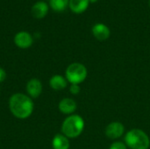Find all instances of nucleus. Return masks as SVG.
<instances>
[{
  "label": "nucleus",
  "instance_id": "nucleus-1",
  "mask_svg": "<svg viewBox=\"0 0 150 149\" xmlns=\"http://www.w3.org/2000/svg\"><path fill=\"white\" fill-rule=\"evenodd\" d=\"M9 109L17 119H25L33 112L34 103L28 95L15 93L9 99Z\"/></svg>",
  "mask_w": 150,
  "mask_h": 149
},
{
  "label": "nucleus",
  "instance_id": "nucleus-2",
  "mask_svg": "<svg viewBox=\"0 0 150 149\" xmlns=\"http://www.w3.org/2000/svg\"><path fill=\"white\" fill-rule=\"evenodd\" d=\"M84 126V120L80 115H69L62 122V133L69 139L77 138L83 132Z\"/></svg>",
  "mask_w": 150,
  "mask_h": 149
},
{
  "label": "nucleus",
  "instance_id": "nucleus-3",
  "mask_svg": "<svg viewBox=\"0 0 150 149\" xmlns=\"http://www.w3.org/2000/svg\"><path fill=\"white\" fill-rule=\"evenodd\" d=\"M125 144L130 149H149L150 139L144 131L134 128L125 135Z\"/></svg>",
  "mask_w": 150,
  "mask_h": 149
},
{
  "label": "nucleus",
  "instance_id": "nucleus-4",
  "mask_svg": "<svg viewBox=\"0 0 150 149\" xmlns=\"http://www.w3.org/2000/svg\"><path fill=\"white\" fill-rule=\"evenodd\" d=\"M88 76L86 67L80 62L69 64L65 71V78L70 84H80L85 81Z\"/></svg>",
  "mask_w": 150,
  "mask_h": 149
},
{
  "label": "nucleus",
  "instance_id": "nucleus-5",
  "mask_svg": "<svg viewBox=\"0 0 150 149\" xmlns=\"http://www.w3.org/2000/svg\"><path fill=\"white\" fill-rule=\"evenodd\" d=\"M125 133V126L122 123L114 121L110 123L105 130V136L111 140H117L123 136Z\"/></svg>",
  "mask_w": 150,
  "mask_h": 149
},
{
  "label": "nucleus",
  "instance_id": "nucleus-6",
  "mask_svg": "<svg viewBox=\"0 0 150 149\" xmlns=\"http://www.w3.org/2000/svg\"><path fill=\"white\" fill-rule=\"evenodd\" d=\"M33 36L27 32H25V31L18 32L14 36V43L19 48H22V49L28 48L33 45Z\"/></svg>",
  "mask_w": 150,
  "mask_h": 149
},
{
  "label": "nucleus",
  "instance_id": "nucleus-7",
  "mask_svg": "<svg viewBox=\"0 0 150 149\" xmlns=\"http://www.w3.org/2000/svg\"><path fill=\"white\" fill-rule=\"evenodd\" d=\"M42 83L38 78L30 79L25 86L26 92L31 98H37L42 92Z\"/></svg>",
  "mask_w": 150,
  "mask_h": 149
},
{
  "label": "nucleus",
  "instance_id": "nucleus-8",
  "mask_svg": "<svg viewBox=\"0 0 150 149\" xmlns=\"http://www.w3.org/2000/svg\"><path fill=\"white\" fill-rule=\"evenodd\" d=\"M91 32L93 36L99 41L106 40L107 39H109L111 35V31L109 27L103 23L95 24L91 28Z\"/></svg>",
  "mask_w": 150,
  "mask_h": 149
},
{
  "label": "nucleus",
  "instance_id": "nucleus-9",
  "mask_svg": "<svg viewBox=\"0 0 150 149\" xmlns=\"http://www.w3.org/2000/svg\"><path fill=\"white\" fill-rule=\"evenodd\" d=\"M58 108H59V111L62 114L69 116V115L74 114V112L76 111L77 105L74 99L70 97H64L59 102Z\"/></svg>",
  "mask_w": 150,
  "mask_h": 149
},
{
  "label": "nucleus",
  "instance_id": "nucleus-10",
  "mask_svg": "<svg viewBox=\"0 0 150 149\" xmlns=\"http://www.w3.org/2000/svg\"><path fill=\"white\" fill-rule=\"evenodd\" d=\"M90 3V0H69V6L74 13L81 14L88 9Z\"/></svg>",
  "mask_w": 150,
  "mask_h": 149
},
{
  "label": "nucleus",
  "instance_id": "nucleus-11",
  "mask_svg": "<svg viewBox=\"0 0 150 149\" xmlns=\"http://www.w3.org/2000/svg\"><path fill=\"white\" fill-rule=\"evenodd\" d=\"M48 11V5L43 1L35 3L32 7V14L36 18H43Z\"/></svg>",
  "mask_w": 150,
  "mask_h": 149
},
{
  "label": "nucleus",
  "instance_id": "nucleus-12",
  "mask_svg": "<svg viewBox=\"0 0 150 149\" xmlns=\"http://www.w3.org/2000/svg\"><path fill=\"white\" fill-rule=\"evenodd\" d=\"M70 143L69 138L62 133H57L54 135L52 141L53 149H69Z\"/></svg>",
  "mask_w": 150,
  "mask_h": 149
},
{
  "label": "nucleus",
  "instance_id": "nucleus-13",
  "mask_svg": "<svg viewBox=\"0 0 150 149\" xmlns=\"http://www.w3.org/2000/svg\"><path fill=\"white\" fill-rule=\"evenodd\" d=\"M49 85L54 90H62L67 87L68 81L61 75H54L49 79Z\"/></svg>",
  "mask_w": 150,
  "mask_h": 149
},
{
  "label": "nucleus",
  "instance_id": "nucleus-14",
  "mask_svg": "<svg viewBox=\"0 0 150 149\" xmlns=\"http://www.w3.org/2000/svg\"><path fill=\"white\" fill-rule=\"evenodd\" d=\"M69 0H49L50 7L56 12H62L69 6Z\"/></svg>",
  "mask_w": 150,
  "mask_h": 149
},
{
  "label": "nucleus",
  "instance_id": "nucleus-15",
  "mask_svg": "<svg viewBox=\"0 0 150 149\" xmlns=\"http://www.w3.org/2000/svg\"><path fill=\"white\" fill-rule=\"evenodd\" d=\"M109 149H127V147L125 143L121 141H114L113 143H112Z\"/></svg>",
  "mask_w": 150,
  "mask_h": 149
},
{
  "label": "nucleus",
  "instance_id": "nucleus-16",
  "mask_svg": "<svg viewBox=\"0 0 150 149\" xmlns=\"http://www.w3.org/2000/svg\"><path fill=\"white\" fill-rule=\"evenodd\" d=\"M69 91L72 95H77L81 91V88L79 84H70L69 86Z\"/></svg>",
  "mask_w": 150,
  "mask_h": 149
},
{
  "label": "nucleus",
  "instance_id": "nucleus-17",
  "mask_svg": "<svg viewBox=\"0 0 150 149\" xmlns=\"http://www.w3.org/2000/svg\"><path fill=\"white\" fill-rule=\"evenodd\" d=\"M6 72H5V70L3 68H1L0 67V83H2V82H4L5 79H6Z\"/></svg>",
  "mask_w": 150,
  "mask_h": 149
},
{
  "label": "nucleus",
  "instance_id": "nucleus-18",
  "mask_svg": "<svg viewBox=\"0 0 150 149\" xmlns=\"http://www.w3.org/2000/svg\"><path fill=\"white\" fill-rule=\"evenodd\" d=\"M98 0H90V2L91 3H95V2H97Z\"/></svg>",
  "mask_w": 150,
  "mask_h": 149
},
{
  "label": "nucleus",
  "instance_id": "nucleus-19",
  "mask_svg": "<svg viewBox=\"0 0 150 149\" xmlns=\"http://www.w3.org/2000/svg\"><path fill=\"white\" fill-rule=\"evenodd\" d=\"M149 5L150 7V0H149Z\"/></svg>",
  "mask_w": 150,
  "mask_h": 149
}]
</instances>
